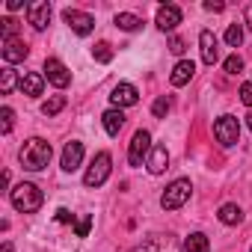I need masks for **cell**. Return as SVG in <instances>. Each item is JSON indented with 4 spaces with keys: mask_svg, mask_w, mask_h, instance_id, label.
Listing matches in <instances>:
<instances>
[{
    "mask_svg": "<svg viewBox=\"0 0 252 252\" xmlns=\"http://www.w3.org/2000/svg\"><path fill=\"white\" fill-rule=\"evenodd\" d=\"M63 21L77 33V36H89L95 30V18L89 12H80V9H65L63 12Z\"/></svg>",
    "mask_w": 252,
    "mask_h": 252,
    "instance_id": "cell-8",
    "label": "cell"
},
{
    "mask_svg": "<svg viewBox=\"0 0 252 252\" xmlns=\"http://www.w3.org/2000/svg\"><path fill=\"white\" fill-rule=\"evenodd\" d=\"M249 252H252V246H249Z\"/></svg>",
    "mask_w": 252,
    "mask_h": 252,
    "instance_id": "cell-40",
    "label": "cell"
},
{
    "mask_svg": "<svg viewBox=\"0 0 252 252\" xmlns=\"http://www.w3.org/2000/svg\"><path fill=\"white\" fill-rule=\"evenodd\" d=\"M146 166H149L152 175H163L166 166H169V152H166V146H155L152 155H149V160H146Z\"/></svg>",
    "mask_w": 252,
    "mask_h": 252,
    "instance_id": "cell-17",
    "label": "cell"
},
{
    "mask_svg": "<svg viewBox=\"0 0 252 252\" xmlns=\"http://www.w3.org/2000/svg\"><path fill=\"white\" fill-rule=\"evenodd\" d=\"M110 172H113V158H110V152H98V155L92 158V166H89L86 175H83V184H86V187H101V184L110 178Z\"/></svg>",
    "mask_w": 252,
    "mask_h": 252,
    "instance_id": "cell-5",
    "label": "cell"
},
{
    "mask_svg": "<svg viewBox=\"0 0 252 252\" xmlns=\"http://www.w3.org/2000/svg\"><path fill=\"white\" fill-rule=\"evenodd\" d=\"M205 9H208V12H222L225 3H220V0H205Z\"/></svg>",
    "mask_w": 252,
    "mask_h": 252,
    "instance_id": "cell-35",
    "label": "cell"
},
{
    "mask_svg": "<svg viewBox=\"0 0 252 252\" xmlns=\"http://www.w3.org/2000/svg\"><path fill=\"white\" fill-rule=\"evenodd\" d=\"M0 252H12V243L6 240V243H3V249H0Z\"/></svg>",
    "mask_w": 252,
    "mask_h": 252,
    "instance_id": "cell-38",
    "label": "cell"
},
{
    "mask_svg": "<svg viewBox=\"0 0 252 252\" xmlns=\"http://www.w3.org/2000/svg\"><path fill=\"white\" fill-rule=\"evenodd\" d=\"M246 24H249V27H252V3H249V6H246Z\"/></svg>",
    "mask_w": 252,
    "mask_h": 252,
    "instance_id": "cell-37",
    "label": "cell"
},
{
    "mask_svg": "<svg viewBox=\"0 0 252 252\" xmlns=\"http://www.w3.org/2000/svg\"><path fill=\"white\" fill-rule=\"evenodd\" d=\"M92 57H95L98 63H110V60H113V48H110L107 42H98V45L92 48Z\"/></svg>",
    "mask_w": 252,
    "mask_h": 252,
    "instance_id": "cell-28",
    "label": "cell"
},
{
    "mask_svg": "<svg viewBox=\"0 0 252 252\" xmlns=\"http://www.w3.org/2000/svg\"><path fill=\"white\" fill-rule=\"evenodd\" d=\"M217 217H220L222 225H237V222H243V211H240V205H234V202H225Z\"/></svg>",
    "mask_w": 252,
    "mask_h": 252,
    "instance_id": "cell-20",
    "label": "cell"
},
{
    "mask_svg": "<svg viewBox=\"0 0 252 252\" xmlns=\"http://www.w3.org/2000/svg\"><path fill=\"white\" fill-rule=\"evenodd\" d=\"M190 193H193L190 178H175V181L163 190V196H160V208H163V211H178V208L187 205Z\"/></svg>",
    "mask_w": 252,
    "mask_h": 252,
    "instance_id": "cell-3",
    "label": "cell"
},
{
    "mask_svg": "<svg viewBox=\"0 0 252 252\" xmlns=\"http://www.w3.org/2000/svg\"><path fill=\"white\" fill-rule=\"evenodd\" d=\"M169 110H172V98H169V95H160V98H155V104H152V113H155L158 119H163Z\"/></svg>",
    "mask_w": 252,
    "mask_h": 252,
    "instance_id": "cell-26",
    "label": "cell"
},
{
    "mask_svg": "<svg viewBox=\"0 0 252 252\" xmlns=\"http://www.w3.org/2000/svg\"><path fill=\"white\" fill-rule=\"evenodd\" d=\"M246 125H249V131H252V110H249V116H246Z\"/></svg>",
    "mask_w": 252,
    "mask_h": 252,
    "instance_id": "cell-39",
    "label": "cell"
},
{
    "mask_svg": "<svg viewBox=\"0 0 252 252\" xmlns=\"http://www.w3.org/2000/svg\"><path fill=\"white\" fill-rule=\"evenodd\" d=\"M21 92L30 98H39L45 92V71H24L21 74Z\"/></svg>",
    "mask_w": 252,
    "mask_h": 252,
    "instance_id": "cell-16",
    "label": "cell"
},
{
    "mask_svg": "<svg viewBox=\"0 0 252 252\" xmlns=\"http://www.w3.org/2000/svg\"><path fill=\"white\" fill-rule=\"evenodd\" d=\"M184 252H211V240H208V234H202V231L187 234V240H184Z\"/></svg>",
    "mask_w": 252,
    "mask_h": 252,
    "instance_id": "cell-21",
    "label": "cell"
},
{
    "mask_svg": "<svg viewBox=\"0 0 252 252\" xmlns=\"http://www.w3.org/2000/svg\"><path fill=\"white\" fill-rule=\"evenodd\" d=\"M131 252H178V240L175 234H152Z\"/></svg>",
    "mask_w": 252,
    "mask_h": 252,
    "instance_id": "cell-7",
    "label": "cell"
},
{
    "mask_svg": "<svg viewBox=\"0 0 252 252\" xmlns=\"http://www.w3.org/2000/svg\"><path fill=\"white\" fill-rule=\"evenodd\" d=\"M45 80L54 83L57 89H65V86L71 83V71H68L57 57H48V60H45Z\"/></svg>",
    "mask_w": 252,
    "mask_h": 252,
    "instance_id": "cell-9",
    "label": "cell"
},
{
    "mask_svg": "<svg viewBox=\"0 0 252 252\" xmlns=\"http://www.w3.org/2000/svg\"><path fill=\"white\" fill-rule=\"evenodd\" d=\"M137 101H140V92H137L134 83H116L113 92H110V104H113L116 110H122V107H134Z\"/></svg>",
    "mask_w": 252,
    "mask_h": 252,
    "instance_id": "cell-10",
    "label": "cell"
},
{
    "mask_svg": "<svg viewBox=\"0 0 252 252\" xmlns=\"http://www.w3.org/2000/svg\"><path fill=\"white\" fill-rule=\"evenodd\" d=\"M57 222H74V214H71L68 208H60V211H57Z\"/></svg>",
    "mask_w": 252,
    "mask_h": 252,
    "instance_id": "cell-34",
    "label": "cell"
},
{
    "mask_svg": "<svg viewBox=\"0 0 252 252\" xmlns=\"http://www.w3.org/2000/svg\"><path fill=\"white\" fill-rule=\"evenodd\" d=\"M27 24H33V30H45L51 24V3L48 0H33V3H27Z\"/></svg>",
    "mask_w": 252,
    "mask_h": 252,
    "instance_id": "cell-11",
    "label": "cell"
},
{
    "mask_svg": "<svg viewBox=\"0 0 252 252\" xmlns=\"http://www.w3.org/2000/svg\"><path fill=\"white\" fill-rule=\"evenodd\" d=\"M21 6H24V0H9V3H6V9H12V12L21 9Z\"/></svg>",
    "mask_w": 252,
    "mask_h": 252,
    "instance_id": "cell-36",
    "label": "cell"
},
{
    "mask_svg": "<svg viewBox=\"0 0 252 252\" xmlns=\"http://www.w3.org/2000/svg\"><path fill=\"white\" fill-rule=\"evenodd\" d=\"M15 86H21V77L6 65L3 71H0V92H3V95H12V92H15Z\"/></svg>",
    "mask_w": 252,
    "mask_h": 252,
    "instance_id": "cell-23",
    "label": "cell"
},
{
    "mask_svg": "<svg viewBox=\"0 0 252 252\" xmlns=\"http://www.w3.org/2000/svg\"><path fill=\"white\" fill-rule=\"evenodd\" d=\"M80 163H83V143L68 140L65 149H63V160H60V166H63L65 172H74V169H80Z\"/></svg>",
    "mask_w": 252,
    "mask_h": 252,
    "instance_id": "cell-14",
    "label": "cell"
},
{
    "mask_svg": "<svg viewBox=\"0 0 252 252\" xmlns=\"http://www.w3.org/2000/svg\"><path fill=\"white\" fill-rule=\"evenodd\" d=\"M113 24H116L119 30H125V33H134V30H140V27H143V21H140L134 12H119V15L113 18Z\"/></svg>",
    "mask_w": 252,
    "mask_h": 252,
    "instance_id": "cell-22",
    "label": "cell"
},
{
    "mask_svg": "<svg viewBox=\"0 0 252 252\" xmlns=\"http://www.w3.org/2000/svg\"><path fill=\"white\" fill-rule=\"evenodd\" d=\"M152 134L149 131H137L134 134V140H131V146H128V163L137 169V166H143L146 160H149V155H152Z\"/></svg>",
    "mask_w": 252,
    "mask_h": 252,
    "instance_id": "cell-6",
    "label": "cell"
},
{
    "mask_svg": "<svg viewBox=\"0 0 252 252\" xmlns=\"http://www.w3.org/2000/svg\"><path fill=\"white\" fill-rule=\"evenodd\" d=\"M63 107H65V95H54L42 104V116H57Z\"/></svg>",
    "mask_w": 252,
    "mask_h": 252,
    "instance_id": "cell-24",
    "label": "cell"
},
{
    "mask_svg": "<svg viewBox=\"0 0 252 252\" xmlns=\"http://www.w3.org/2000/svg\"><path fill=\"white\" fill-rule=\"evenodd\" d=\"M193 74H196V63L193 60H181V63H175L169 80H172V86H184V83L193 80Z\"/></svg>",
    "mask_w": 252,
    "mask_h": 252,
    "instance_id": "cell-18",
    "label": "cell"
},
{
    "mask_svg": "<svg viewBox=\"0 0 252 252\" xmlns=\"http://www.w3.org/2000/svg\"><path fill=\"white\" fill-rule=\"evenodd\" d=\"M0 24H3V42L6 39H15V18H3Z\"/></svg>",
    "mask_w": 252,
    "mask_h": 252,
    "instance_id": "cell-31",
    "label": "cell"
},
{
    "mask_svg": "<svg viewBox=\"0 0 252 252\" xmlns=\"http://www.w3.org/2000/svg\"><path fill=\"white\" fill-rule=\"evenodd\" d=\"M199 51H202V63L205 65H214L220 60V42L211 30H202L199 33Z\"/></svg>",
    "mask_w": 252,
    "mask_h": 252,
    "instance_id": "cell-13",
    "label": "cell"
},
{
    "mask_svg": "<svg viewBox=\"0 0 252 252\" xmlns=\"http://www.w3.org/2000/svg\"><path fill=\"white\" fill-rule=\"evenodd\" d=\"M9 202H12V208H15L18 214H36V211L42 208L45 196H42V190H39L36 184L21 181L15 190H9Z\"/></svg>",
    "mask_w": 252,
    "mask_h": 252,
    "instance_id": "cell-2",
    "label": "cell"
},
{
    "mask_svg": "<svg viewBox=\"0 0 252 252\" xmlns=\"http://www.w3.org/2000/svg\"><path fill=\"white\" fill-rule=\"evenodd\" d=\"M237 95H240V101H243L246 107H252V80H249V83H243Z\"/></svg>",
    "mask_w": 252,
    "mask_h": 252,
    "instance_id": "cell-32",
    "label": "cell"
},
{
    "mask_svg": "<svg viewBox=\"0 0 252 252\" xmlns=\"http://www.w3.org/2000/svg\"><path fill=\"white\" fill-rule=\"evenodd\" d=\"M0 119H3V125H0V131H3V134H9V131H12V122H15V113H12V107H0Z\"/></svg>",
    "mask_w": 252,
    "mask_h": 252,
    "instance_id": "cell-30",
    "label": "cell"
},
{
    "mask_svg": "<svg viewBox=\"0 0 252 252\" xmlns=\"http://www.w3.org/2000/svg\"><path fill=\"white\" fill-rule=\"evenodd\" d=\"M214 137H217V143H220L222 149L237 146V140H240V122H237V116H231V113L220 116V119L214 122Z\"/></svg>",
    "mask_w": 252,
    "mask_h": 252,
    "instance_id": "cell-4",
    "label": "cell"
},
{
    "mask_svg": "<svg viewBox=\"0 0 252 252\" xmlns=\"http://www.w3.org/2000/svg\"><path fill=\"white\" fill-rule=\"evenodd\" d=\"M155 24H158V30L172 33V30L181 24V9H178L175 3H163V6L158 9V15H155Z\"/></svg>",
    "mask_w": 252,
    "mask_h": 252,
    "instance_id": "cell-12",
    "label": "cell"
},
{
    "mask_svg": "<svg viewBox=\"0 0 252 252\" xmlns=\"http://www.w3.org/2000/svg\"><path fill=\"white\" fill-rule=\"evenodd\" d=\"M222 68H225V74H240V71H243V60H240V54H231V57H225Z\"/></svg>",
    "mask_w": 252,
    "mask_h": 252,
    "instance_id": "cell-29",
    "label": "cell"
},
{
    "mask_svg": "<svg viewBox=\"0 0 252 252\" xmlns=\"http://www.w3.org/2000/svg\"><path fill=\"white\" fill-rule=\"evenodd\" d=\"M0 54H3V63L6 65H12V63H21V60H27V54H30V48L24 45V39H6L3 42V48H0Z\"/></svg>",
    "mask_w": 252,
    "mask_h": 252,
    "instance_id": "cell-15",
    "label": "cell"
},
{
    "mask_svg": "<svg viewBox=\"0 0 252 252\" xmlns=\"http://www.w3.org/2000/svg\"><path fill=\"white\" fill-rule=\"evenodd\" d=\"M240 42H243V27H240V24H228V30H225V45H228V48H240Z\"/></svg>",
    "mask_w": 252,
    "mask_h": 252,
    "instance_id": "cell-25",
    "label": "cell"
},
{
    "mask_svg": "<svg viewBox=\"0 0 252 252\" xmlns=\"http://www.w3.org/2000/svg\"><path fill=\"white\" fill-rule=\"evenodd\" d=\"M51 158H54V149H51V143L42 140V137H30V140L21 146V152H18L21 166L30 169V172H42V169L51 163Z\"/></svg>",
    "mask_w": 252,
    "mask_h": 252,
    "instance_id": "cell-1",
    "label": "cell"
},
{
    "mask_svg": "<svg viewBox=\"0 0 252 252\" xmlns=\"http://www.w3.org/2000/svg\"><path fill=\"white\" fill-rule=\"evenodd\" d=\"M89 228H92V214H80L74 220V234L77 237H89Z\"/></svg>",
    "mask_w": 252,
    "mask_h": 252,
    "instance_id": "cell-27",
    "label": "cell"
},
{
    "mask_svg": "<svg viewBox=\"0 0 252 252\" xmlns=\"http://www.w3.org/2000/svg\"><path fill=\"white\" fill-rule=\"evenodd\" d=\"M101 122H104V131H107L110 137H119L122 125H125V113H122V110H116V107H110V110H104Z\"/></svg>",
    "mask_w": 252,
    "mask_h": 252,
    "instance_id": "cell-19",
    "label": "cell"
},
{
    "mask_svg": "<svg viewBox=\"0 0 252 252\" xmlns=\"http://www.w3.org/2000/svg\"><path fill=\"white\" fill-rule=\"evenodd\" d=\"M169 51H172V54H184V39L172 36V39H169Z\"/></svg>",
    "mask_w": 252,
    "mask_h": 252,
    "instance_id": "cell-33",
    "label": "cell"
}]
</instances>
